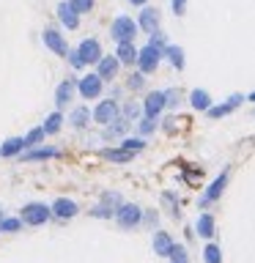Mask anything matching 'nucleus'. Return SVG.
I'll return each instance as SVG.
<instances>
[{
  "mask_svg": "<svg viewBox=\"0 0 255 263\" xmlns=\"http://www.w3.org/2000/svg\"><path fill=\"white\" fill-rule=\"evenodd\" d=\"M143 85H145V77H143V74H129V80H126V88L129 90H143Z\"/></svg>",
  "mask_w": 255,
  "mask_h": 263,
  "instance_id": "c9c22d12",
  "label": "nucleus"
},
{
  "mask_svg": "<svg viewBox=\"0 0 255 263\" xmlns=\"http://www.w3.org/2000/svg\"><path fill=\"white\" fill-rule=\"evenodd\" d=\"M148 36H151V39H148V47H154L156 52H162V49L168 47V41H165V33L154 30V33H148Z\"/></svg>",
  "mask_w": 255,
  "mask_h": 263,
  "instance_id": "473e14b6",
  "label": "nucleus"
},
{
  "mask_svg": "<svg viewBox=\"0 0 255 263\" xmlns=\"http://www.w3.org/2000/svg\"><path fill=\"white\" fill-rule=\"evenodd\" d=\"M61 126H63V112L58 110V112H49V115H47V121H44V126H41V132H44V135H58V132H61Z\"/></svg>",
  "mask_w": 255,
  "mask_h": 263,
  "instance_id": "a878e982",
  "label": "nucleus"
},
{
  "mask_svg": "<svg viewBox=\"0 0 255 263\" xmlns=\"http://www.w3.org/2000/svg\"><path fill=\"white\" fill-rule=\"evenodd\" d=\"M195 230H197V236L201 238H214V230H217V222H214L211 214H201L195 222Z\"/></svg>",
  "mask_w": 255,
  "mask_h": 263,
  "instance_id": "6ab92c4d",
  "label": "nucleus"
},
{
  "mask_svg": "<svg viewBox=\"0 0 255 263\" xmlns=\"http://www.w3.org/2000/svg\"><path fill=\"white\" fill-rule=\"evenodd\" d=\"M118 69H121V63L115 61V55H102L96 63V77L102 82H110V80L118 77Z\"/></svg>",
  "mask_w": 255,
  "mask_h": 263,
  "instance_id": "9d476101",
  "label": "nucleus"
},
{
  "mask_svg": "<svg viewBox=\"0 0 255 263\" xmlns=\"http://www.w3.org/2000/svg\"><path fill=\"white\" fill-rule=\"evenodd\" d=\"M170 8L176 16H184L187 14V0H170Z\"/></svg>",
  "mask_w": 255,
  "mask_h": 263,
  "instance_id": "58836bf2",
  "label": "nucleus"
},
{
  "mask_svg": "<svg viewBox=\"0 0 255 263\" xmlns=\"http://www.w3.org/2000/svg\"><path fill=\"white\" fill-rule=\"evenodd\" d=\"M135 25H137V30H145V33L159 30V8L143 6V11H140V16H137Z\"/></svg>",
  "mask_w": 255,
  "mask_h": 263,
  "instance_id": "9b49d317",
  "label": "nucleus"
},
{
  "mask_svg": "<svg viewBox=\"0 0 255 263\" xmlns=\"http://www.w3.org/2000/svg\"><path fill=\"white\" fill-rule=\"evenodd\" d=\"M189 104H192V110H201V112H206V110L211 107V96H209V90L195 88L192 93H189Z\"/></svg>",
  "mask_w": 255,
  "mask_h": 263,
  "instance_id": "aec40b11",
  "label": "nucleus"
},
{
  "mask_svg": "<svg viewBox=\"0 0 255 263\" xmlns=\"http://www.w3.org/2000/svg\"><path fill=\"white\" fill-rule=\"evenodd\" d=\"M140 112H143V110H140V104H126V107H123V118H126V121L140 118Z\"/></svg>",
  "mask_w": 255,
  "mask_h": 263,
  "instance_id": "4c0bfd02",
  "label": "nucleus"
},
{
  "mask_svg": "<svg viewBox=\"0 0 255 263\" xmlns=\"http://www.w3.org/2000/svg\"><path fill=\"white\" fill-rule=\"evenodd\" d=\"M170 250H173V238L165 233V230H159V233L154 236V252L159 255V258H168Z\"/></svg>",
  "mask_w": 255,
  "mask_h": 263,
  "instance_id": "5701e85b",
  "label": "nucleus"
},
{
  "mask_svg": "<svg viewBox=\"0 0 255 263\" xmlns=\"http://www.w3.org/2000/svg\"><path fill=\"white\" fill-rule=\"evenodd\" d=\"M162 58H168L173 69H178V71L184 69V49H181L178 44H168L162 49Z\"/></svg>",
  "mask_w": 255,
  "mask_h": 263,
  "instance_id": "412c9836",
  "label": "nucleus"
},
{
  "mask_svg": "<svg viewBox=\"0 0 255 263\" xmlns=\"http://www.w3.org/2000/svg\"><path fill=\"white\" fill-rule=\"evenodd\" d=\"M242 102H244V96H242V93H233L225 104H220V107H209L206 112H209V118H225V115H230V112H233Z\"/></svg>",
  "mask_w": 255,
  "mask_h": 263,
  "instance_id": "a211bd4d",
  "label": "nucleus"
},
{
  "mask_svg": "<svg viewBox=\"0 0 255 263\" xmlns=\"http://www.w3.org/2000/svg\"><path fill=\"white\" fill-rule=\"evenodd\" d=\"M104 156H107L110 162H129V159H132V154H126L123 148H107Z\"/></svg>",
  "mask_w": 255,
  "mask_h": 263,
  "instance_id": "7c9ffc66",
  "label": "nucleus"
},
{
  "mask_svg": "<svg viewBox=\"0 0 255 263\" xmlns=\"http://www.w3.org/2000/svg\"><path fill=\"white\" fill-rule=\"evenodd\" d=\"M41 140H44V132H41V126H36V129H30L28 135L22 137V143H25V148H33V145H39Z\"/></svg>",
  "mask_w": 255,
  "mask_h": 263,
  "instance_id": "c756f323",
  "label": "nucleus"
},
{
  "mask_svg": "<svg viewBox=\"0 0 255 263\" xmlns=\"http://www.w3.org/2000/svg\"><path fill=\"white\" fill-rule=\"evenodd\" d=\"M110 36H113V41L115 44H123V41H135V36H137V25H135V20L132 16H115L113 20V25H110Z\"/></svg>",
  "mask_w": 255,
  "mask_h": 263,
  "instance_id": "f257e3e1",
  "label": "nucleus"
},
{
  "mask_svg": "<svg viewBox=\"0 0 255 263\" xmlns=\"http://www.w3.org/2000/svg\"><path fill=\"white\" fill-rule=\"evenodd\" d=\"M90 118H94L96 123H102V126H107L113 118H118V102H115V99H104V102H99L96 110L90 112Z\"/></svg>",
  "mask_w": 255,
  "mask_h": 263,
  "instance_id": "1a4fd4ad",
  "label": "nucleus"
},
{
  "mask_svg": "<svg viewBox=\"0 0 255 263\" xmlns=\"http://www.w3.org/2000/svg\"><path fill=\"white\" fill-rule=\"evenodd\" d=\"M66 58H69L71 69H82V61H80V58H77V52H74V49H69V52H66Z\"/></svg>",
  "mask_w": 255,
  "mask_h": 263,
  "instance_id": "ea45409f",
  "label": "nucleus"
},
{
  "mask_svg": "<svg viewBox=\"0 0 255 263\" xmlns=\"http://www.w3.org/2000/svg\"><path fill=\"white\" fill-rule=\"evenodd\" d=\"M55 156H61V151L58 148H39V151H28V154H22V159L25 162H39V159H55Z\"/></svg>",
  "mask_w": 255,
  "mask_h": 263,
  "instance_id": "393cba45",
  "label": "nucleus"
},
{
  "mask_svg": "<svg viewBox=\"0 0 255 263\" xmlns=\"http://www.w3.org/2000/svg\"><path fill=\"white\" fill-rule=\"evenodd\" d=\"M49 217H52V214H49L47 203H28L22 209V219L20 222H25V225H30V228H39V225H44Z\"/></svg>",
  "mask_w": 255,
  "mask_h": 263,
  "instance_id": "f03ea898",
  "label": "nucleus"
},
{
  "mask_svg": "<svg viewBox=\"0 0 255 263\" xmlns=\"http://www.w3.org/2000/svg\"><path fill=\"white\" fill-rule=\"evenodd\" d=\"M74 93H77V80H63L61 85H58V90H55V104H58V110H63V107H69L71 104V99H74Z\"/></svg>",
  "mask_w": 255,
  "mask_h": 263,
  "instance_id": "ddd939ff",
  "label": "nucleus"
},
{
  "mask_svg": "<svg viewBox=\"0 0 255 263\" xmlns=\"http://www.w3.org/2000/svg\"><path fill=\"white\" fill-rule=\"evenodd\" d=\"M118 205H121V197L113 192V195H104L102 197V205H96L90 214L99 217V219H110V217H115V209H118Z\"/></svg>",
  "mask_w": 255,
  "mask_h": 263,
  "instance_id": "2eb2a0df",
  "label": "nucleus"
},
{
  "mask_svg": "<svg viewBox=\"0 0 255 263\" xmlns=\"http://www.w3.org/2000/svg\"><path fill=\"white\" fill-rule=\"evenodd\" d=\"M22 148H25L22 137H8V140H3V145H0V156L11 159V156H20L22 154Z\"/></svg>",
  "mask_w": 255,
  "mask_h": 263,
  "instance_id": "4be33fe9",
  "label": "nucleus"
},
{
  "mask_svg": "<svg viewBox=\"0 0 255 263\" xmlns=\"http://www.w3.org/2000/svg\"><path fill=\"white\" fill-rule=\"evenodd\" d=\"M170 263H187V250L181 244H173V250H170Z\"/></svg>",
  "mask_w": 255,
  "mask_h": 263,
  "instance_id": "72a5a7b5",
  "label": "nucleus"
},
{
  "mask_svg": "<svg viewBox=\"0 0 255 263\" xmlns=\"http://www.w3.org/2000/svg\"><path fill=\"white\" fill-rule=\"evenodd\" d=\"M129 3H132V6H140V8H143V6L148 3V0H129Z\"/></svg>",
  "mask_w": 255,
  "mask_h": 263,
  "instance_id": "a19ab883",
  "label": "nucleus"
},
{
  "mask_svg": "<svg viewBox=\"0 0 255 263\" xmlns=\"http://www.w3.org/2000/svg\"><path fill=\"white\" fill-rule=\"evenodd\" d=\"M77 211H80V205L69 200V197H58V200L49 205V214L58 219H71V217H77Z\"/></svg>",
  "mask_w": 255,
  "mask_h": 263,
  "instance_id": "f8f14e48",
  "label": "nucleus"
},
{
  "mask_svg": "<svg viewBox=\"0 0 255 263\" xmlns=\"http://www.w3.org/2000/svg\"><path fill=\"white\" fill-rule=\"evenodd\" d=\"M102 88H104V82L96 74H85L82 80H77V93L82 99H99L102 96Z\"/></svg>",
  "mask_w": 255,
  "mask_h": 263,
  "instance_id": "6e6552de",
  "label": "nucleus"
},
{
  "mask_svg": "<svg viewBox=\"0 0 255 263\" xmlns=\"http://www.w3.org/2000/svg\"><path fill=\"white\" fill-rule=\"evenodd\" d=\"M74 52L82 61V66H90V63H99V58H102V44H99V39H82Z\"/></svg>",
  "mask_w": 255,
  "mask_h": 263,
  "instance_id": "39448f33",
  "label": "nucleus"
},
{
  "mask_svg": "<svg viewBox=\"0 0 255 263\" xmlns=\"http://www.w3.org/2000/svg\"><path fill=\"white\" fill-rule=\"evenodd\" d=\"M228 186V170H222L217 178L211 181V186L206 189V195L201 197V205H209V203H214V200H220V195H222V189Z\"/></svg>",
  "mask_w": 255,
  "mask_h": 263,
  "instance_id": "4468645a",
  "label": "nucleus"
},
{
  "mask_svg": "<svg viewBox=\"0 0 255 263\" xmlns=\"http://www.w3.org/2000/svg\"><path fill=\"white\" fill-rule=\"evenodd\" d=\"M41 41H44V47L49 49V52H55V55H61V58H66V52H69V44H66L63 33L55 30V28H44Z\"/></svg>",
  "mask_w": 255,
  "mask_h": 263,
  "instance_id": "423d86ee",
  "label": "nucleus"
},
{
  "mask_svg": "<svg viewBox=\"0 0 255 263\" xmlns=\"http://www.w3.org/2000/svg\"><path fill=\"white\" fill-rule=\"evenodd\" d=\"M20 228H22V222H20V219H14V217L0 219V230H3V233H16Z\"/></svg>",
  "mask_w": 255,
  "mask_h": 263,
  "instance_id": "f704fd0d",
  "label": "nucleus"
},
{
  "mask_svg": "<svg viewBox=\"0 0 255 263\" xmlns=\"http://www.w3.org/2000/svg\"><path fill=\"white\" fill-rule=\"evenodd\" d=\"M203 260L206 263H222V250L214 241L206 244V250H203Z\"/></svg>",
  "mask_w": 255,
  "mask_h": 263,
  "instance_id": "c85d7f7f",
  "label": "nucleus"
},
{
  "mask_svg": "<svg viewBox=\"0 0 255 263\" xmlns=\"http://www.w3.org/2000/svg\"><path fill=\"white\" fill-rule=\"evenodd\" d=\"M143 115L145 118H151V121H156L159 115L165 112V90H151V93L145 96V102H143Z\"/></svg>",
  "mask_w": 255,
  "mask_h": 263,
  "instance_id": "0eeeda50",
  "label": "nucleus"
},
{
  "mask_svg": "<svg viewBox=\"0 0 255 263\" xmlns=\"http://www.w3.org/2000/svg\"><path fill=\"white\" fill-rule=\"evenodd\" d=\"M88 121H90V110H88V107H74V110L69 112V123L74 129H85Z\"/></svg>",
  "mask_w": 255,
  "mask_h": 263,
  "instance_id": "b1692460",
  "label": "nucleus"
},
{
  "mask_svg": "<svg viewBox=\"0 0 255 263\" xmlns=\"http://www.w3.org/2000/svg\"><path fill=\"white\" fill-rule=\"evenodd\" d=\"M159 61H162V52H156V49L154 47H143V49H137V71L140 74H143V77H145V74H154L156 69H159Z\"/></svg>",
  "mask_w": 255,
  "mask_h": 263,
  "instance_id": "7ed1b4c3",
  "label": "nucleus"
},
{
  "mask_svg": "<svg viewBox=\"0 0 255 263\" xmlns=\"http://www.w3.org/2000/svg\"><path fill=\"white\" fill-rule=\"evenodd\" d=\"M156 129V121H151V118H143L137 123V135L140 137H145V135H151V132Z\"/></svg>",
  "mask_w": 255,
  "mask_h": 263,
  "instance_id": "e433bc0d",
  "label": "nucleus"
},
{
  "mask_svg": "<svg viewBox=\"0 0 255 263\" xmlns=\"http://www.w3.org/2000/svg\"><path fill=\"white\" fill-rule=\"evenodd\" d=\"M55 11H58V20H61L63 28H69V30H77L80 28V14H74L71 6L66 3V0H63V3H58Z\"/></svg>",
  "mask_w": 255,
  "mask_h": 263,
  "instance_id": "f3484780",
  "label": "nucleus"
},
{
  "mask_svg": "<svg viewBox=\"0 0 255 263\" xmlns=\"http://www.w3.org/2000/svg\"><path fill=\"white\" fill-rule=\"evenodd\" d=\"M66 3L71 6L74 14H88L90 8H94V0H66Z\"/></svg>",
  "mask_w": 255,
  "mask_h": 263,
  "instance_id": "2f4dec72",
  "label": "nucleus"
},
{
  "mask_svg": "<svg viewBox=\"0 0 255 263\" xmlns=\"http://www.w3.org/2000/svg\"><path fill=\"white\" fill-rule=\"evenodd\" d=\"M107 137H118V135H126V129H129V121L123 118V115H118V118H113L110 123H107Z\"/></svg>",
  "mask_w": 255,
  "mask_h": 263,
  "instance_id": "bb28decb",
  "label": "nucleus"
},
{
  "mask_svg": "<svg viewBox=\"0 0 255 263\" xmlns=\"http://www.w3.org/2000/svg\"><path fill=\"white\" fill-rule=\"evenodd\" d=\"M115 61H118L121 66H135V61H137L135 41H123V44L115 47Z\"/></svg>",
  "mask_w": 255,
  "mask_h": 263,
  "instance_id": "dca6fc26",
  "label": "nucleus"
},
{
  "mask_svg": "<svg viewBox=\"0 0 255 263\" xmlns=\"http://www.w3.org/2000/svg\"><path fill=\"white\" fill-rule=\"evenodd\" d=\"M115 222H118L121 228H135L143 222V209L135 203H121L118 209H115Z\"/></svg>",
  "mask_w": 255,
  "mask_h": 263,
  "instance_id": "20e7f679",
  "label": "nucleus"
},
{
  "mask_svg": "<svg viewBox=\"0 0 255 263\" xmlns=\"http://www.w3.org/2000/svg\"><path fill=\"white\" fill-rule=\"evenodd\" d=\"M121 148H123L126 154L135 156V154H140V151L145 148V140H143V137H126V140L121 143Z\"/></svg>",
  "mask_w": 255,
  "mask_h": 263,
  "instance_id": "cd10ccee",
  "label": "nucleus"
}]
</instances>
